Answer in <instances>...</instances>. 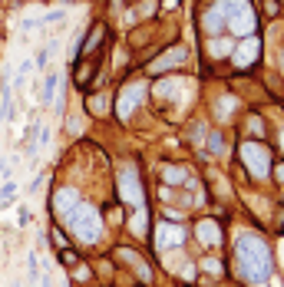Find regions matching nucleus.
Listing matches in <instances>:
<instances>
[{
    "label": "nucleus",
    "instance_id": "nucleus-1",
    "mask_svg": "<svg viewBox=\"0 0 284 287\" xmlns=\"http://www.w3.org/2000/svg\"><path fill=\"white\" fill-rule=\"evenodd\" d=\"M235 264H238V274L251 284H261L274 274L271 248L265 244V238L251 234V231H241L235 238Z\"/></svg>",
    "mask_w": 284,
    "mask_h": 287
},
{
    "label": "nucleus",
    "instance_id": "nucleus-2",
    "mask_svg": "<svg viewBox=\"0 0 284 287\" xmlns=\"http://www.w3.org/2000/svg\"><path fill=\"white\" fill-rule=\"evenodd\" d=\"M221 13H225V27L231 33H238V37H251L254 30V17H251V7H248V0H225L221 4Z\"/></svg>",
    "mask_w": 284,
    "mask_h": 287
},
{
    "label": "nucleus",
    "instance_id": "nucleus-3",
    "mask_svg": "<svg viewBox=\"0 0 284 287\" xmlns=\"http://www.w3.org/2000/svg\"><path fill=\"white\" fill-rule=\"evenodd\" d=\"M70 225H73V231L83 238L86 244H93V241H99V215L93 212L89 205H76L73 212H70Z\"/></svg>",
    "mask_w": 284,
    "mask_h": 287
},
{
    "label": "nucleus",
    "instance_id": "nucleus-4",
    "mask_svg": "<svg viewBox=\"0 0 284 287\" xmlns=\"http://www.w3.org/2000/svg\"><path fill=\"white\" fill-rule=\"evenodd\" d=\"M238 155H241V162L251 169L254 178H265V175L271 172V152H268V145H261V142H241Z\"/></svg>",
    "mask_w": 284,
    "mask_h": 287
},
{
    "label": "nucleus",
    "instance_id": "nucleus-5",
    "mask_svg": "<svg viewBox=\"0 0 284 287\" xmlns=\"http://www.w3.org/2000/svg\"><path fill=\"white\" fill-rule=\"evenodd\" d=\"M119 185H122V198L133 201V205H142V185H139V172L133 165H126L119 175Z\"/></svg>",
    "mask_w": 284,
    "mask_h": 287
},
{
    "label": "nucleus",
    "instance_id": "nucleus-6",
    "mask_svg": "<svg viewBox=\"0 0 284 287\" xmlns=\"http://www.w3.org/2000/svg\"><path fill=\"white\" fill-rule=\"evenodd\" d=\"M76 205H80V192L76 188H60L53 195V212H60V215H70Z\"/></svg>",
    "mask_w": 284,
    "mask_h": 287
},
{
    "label": "nucleus",
    "instance_id": "nucleus-7",
    "mask_svg": "<svg viewBox=\"0 0 284 287\" xmlns=\"http://www.w3.org/2000/svg\"><path fill=\"white\" fill-rule=\"evenodd\" d=\"M258 50H261V46H258V40H254V37H248L245 43H241L238 50H235V66H241V69H245V66H251V63L258 60Z\"/></svg>",
    "mask_w": 284,
    "mask_h": 287
},
{
    "label": "nucleus",
    "instance_id": "nucleus-8",
    "mask_svg": "<svg viewBox=\"0 0 284 287\" xmlns=\"http://www.w3.org/2000/svg\"><path fill=\"white\" fill-rule=\"evenodd\" d=\"M156 244H159V251H169V248H178L182 244V228H169V225H159V231H156Z\"/></svg>",
    "mask_w": 284,
    "mask_h": 287
},
{
    "label": "nucleus",
    "instance_id": "nucleus-9",
    "mask_svg": "<svg viewBox=\"0 0 284 287\" xmlns=\"http://www.w3.org/2000/svg\"><path fill=\"white\" fill-rule=\"evenodd\" d=\"M198 241L205 244V248H218L221 244V228L215 225V221H198Z\"/></svg>",
    "mask_w": 284,
    "mask_h": 287
},
{
    "label": "nucleus",
    "instance_id": "nucleus-10",
    "mask_svg": "<svg viewBox=\"0 0 284 287\" xmlns=\"http://www.w3.org/2000/svg\"><path fill=\"white\" fill-rule=\"evenodd\" d=\"M202 30L209 33V37H218L221 30H225V13H221V7H215L202 17Z\"/></svg>",
    "mask_w": 284,
    "mask_h": 287
},
{
    "label": "nucleus",
    "instance_id": "nucleus-11",
    "mask_svg": "<svg viewBox=\"0 0 284 287\" xmlns=\"http://www.w3.org/2000/svg\"><path fill=\"white\" fill-rule=\"evenodd\" d=\"M139 96H142L139 86H126V89H122V96H119V116H122V119L133 113V106L139 102Z\"/></svg>",
    "mask_w": 284,
    "mask_h": 287
},
{
    "label": "nucleus",
    "instance_id": "nucleus-12",
    "mask_svg": "<svg viewBox=\"0 0 284 287\" xmlns=\"http://www.w3.org/2000/svg\"><path fill=\"white\" fill-rule=\"evenodd\" d=\"M102 37H106V30H102V27L96 23V27H93V33H89V40H86V43H80V50H83V53H93L96 46L102 43Z\"/></svg>",
    "mask_w": 284,
    "mask_h": 287
},
{
    "label": "nucleus",
    "instance_id": "nucleus-13",
    "mask_svg": "<svg viewBox=\"0 0 284 287\" xmlns=\"http://www.w3.org/2000/svg\"><path fill=\"white\" fill-rule=\"evenodd\" d=\"M182 60H185V50H172L169 57H162V60L152 63V69H169V66H175V63H182Z\"/></svg>",
    "mask_w": 284,
    "mask_h": 287
},
{
    "label": "nucleus",
    "instance_id": "nucleus-14",
    "mask_svg": "<svg viewBox=\"0 0 284 287\" xmlns=\"http://www.w3.org/2000/svg\"><path fill=\"white\" fill-rule=\"evenodd\" d=\"M96 73V63H86V66H76V83H80V86H86L89 83V76Z\"/></svg>",
    "mask_w": 284,
    "mask_h": 287
},
{
    "label": "nucleus",
    "instance_id": "nucleus-15",
    "mask_svg": "<svg viewBox=\"0 0 284 287\" xmlns=\"http://www.w3.org/2000/svg\"><path fill=\"white\" fill-rule=\"evenodd\" d=\"M57 80H60L57 73H50V76H46V86H43V102H50V99H53V89H57Z\"/></svg>",
    "mask_w": 284,
    "mask_h": 287
},
{
    "label": "nucleus",
    "instance_id": "nucleus-16",
    "mask_svg": "<svg viewBox=\"0 0 284 287\" xmlns=\"http://www.w3.org/2000/svg\"><path fill=\"white\" fill-rule=\"evenodd\" d=\"M228 50H231V46H228L225 40H212V57H228Z\"/></svg>",
    "mask_w": 284,
    "mask_h": 287
},
{
    "label": "nucleus",
    "instance_id": "nucleus-17",
    "mask_svg": "<svg viewBox=\"0 0 284 287\" xmlns=\"http://www.w3.org/2000/svg\"><path fill=\"white\" fill-rule=\"evenodd\" d=\"M60 261H63L66 268H73V264L80 261V257H76V251H70V248H63V251H60Z\"/></svg>",
    "mask_w": 284,
    "mask_h": 287
},
{
    "label": "nucleus",
    "instance_id": "nucleus-18",
    "mask_svg": "<svg viewBox=\"0 0 284 287\" xmlns=\"http://www.w3.org/2000/svg\"><path fill=\"white\" fill-rule=\"evenodd\" d=\"M209 149H212V152H221V149H225V142H221V132H212V136H209Z\"/></svg>",
    "mask_w": 284,
    "mask_h": 287
},
{
    "label": "nucleus",
    "instance_id": "nucleus-19",
    "mask_svg": "<svg viewBox=\"0 0 284 287\" xmlns=\"http://www.w3.org/2000/svg\"><path fill=\"white\" fill-rule=\"evenodd\" d=\"M261 7H265V13H268V17H278V13H281V4H278V0H265Z\"/></svg>",
    "mask_w": 284,
    "mask_h": 287
},
{
    "label": "nucleus",
    "instance_id": "nucleus-20",
    "mask_svg": "<svg viewBox=\"0 0 284 287\" xmlns=\"http://www.w3.org/2000/svg\"><path fill=\"white\" fill-rule=\"evenodd\" d=\"M162 175H165L169 181H182V178H185V172H182V169H162Z\"/></svg>",
    "mask_w": 284,
    "mask_h": 287
},
{
    "label": "nucleus",
    "instance_id": "nucleus-21",
    "mask_svg": "<svg viewBox=\"0 0 284 287\" xmlns=\"http://www.w3.org/2000/svg\"><path fill=\"white\" fill-rule=\"evenodd\" d=\"M202 268L209 271V274H221V264L215 261V257H209V261H202Z\"/></svg>",
    "mask_w": 284,
    "mask_h": 287
},
{
    "label": "nucleus",
    "instance_id": "nucleus-22",
    "mask_svg": "<svg viewBox=\"0 0 284 287\" xmlns=\"http://www.w3.org/2000/svg\"><path fill=\"white\" fill-rule=\"evenodd\" d=\"M129 228H133V231H139V234H142V231H145V218H142V215H136V218L129 221Z\"/></svg>",
    "mask_w": 284,
    "mask_h": 287
},
{
    "label": "nucleus",
    "instance_id": "nucleus-23",
    "mask_svg": "<svg viewBox=\"0 0 284 287\" xmlns=\"http://www.w3.org/2000/svg\"><path fill=\"white\" fill-rule=\"evenodd\" d=\"M89 109H93V113H102V109H106V99H102V96H96V99L89 102Z\"/></svg>",
    "mask_w": 284,
    "mask_h": 287
},
{
    "label": "nucleus",
    "instance_id": "nucleus-24",
    "mask_svg": "<svg viewBox=\"0 0 284 287\" xmlns=\"http://www.w3.org/2000/svg\"><path fill=\"white\" fill-rule=\"evenodd\" d=\"M281 145H284V132H281Z\"/></svg>",
    "mask_w": 284,
    "mask_h": 287
},
{
    "label": "nucleus",
    "instance_id": "nucleus-25",
    "mask_svg": "<svg viewBox=\"0 0 284 287\" xmlns=\"http://www.w3.org/2000/svg\"><path fill=\"white\" fill-rule=\"evenodd\" d=\"M30 287H33V284H30Z\"/></svg>",
    "mask_w": 284,
    "mask_h": 287
}]
</instances>
